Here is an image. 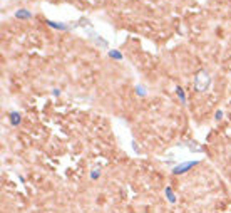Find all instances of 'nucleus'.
Returning <instances> with one entry per match:
<instances>
[{
  "mask_svg": "<svg viewBox=\"0 0 231 213\" xmlns=\"http://www.w3.org/2000/svg\"><path fill=\"white\" fill-rule=\"evenodd\" d=\"M209 86H211V76L208 74L206 69H199V71L194 74V89H196L198 92H204Z\"/></svg>",
  "mask_w": 231,
  "mask_h": 213,
  "instance_id": "obj_1",
  "label": "nucleus"
},
{
  "mask_svg": "<svg viewBox=\"0 0 231 213\" xmlns=\"http://www.w3.org/2000/svg\"><path fill=\"white\" fill-rule=\"evenodd\" d=\"M214 118H216V119H221V118H223V111H216V114H214Z\"/></svg>",
  "mask_w": 231,
  "mask_h": 213,
  "instance_id": "obj_11",
  "label": "nucleus"
},
{
  "mask_svg": "<svg viewBox=\"0 0 231 213\" xmlns=\"http://www.w3.org/2000/svg\"><path fill=\"white\" fill-rule=\"evenodd\" d=\"M9 118H10V124H12V126H17V124L20 123V114H19L17 111H12L9 114Z\"/></svg>",
  "mask_w": 231,
  "mask_h": 213,
  "instance_id": "obj_4",
  "label": "nucleus"
},
{
  "mask_svg": "<svg viewBox=\"0 0 231 213\" xmlns=\"http://www.w3.org/2000/svg\"><path fill=\"white\" fill-rule=\"evenodd\" d=\"M109 57H112V59H117V60L122 59V56L119 54V51H111V52H109Z\"/></svg>",
  "mask_w": 231,
  "mask_h": 213,
  "instance_id": "obj_8",
  "label": "nucleus"
},
{
  "mask_svg": "<svg viewBox=\"0 0 231 213\" xmlns=\"http://www.w3.org/2000/svg\"><path fill=\"white\" fill-rule=\"evenodd\" d=\"M198 161H186V163H181L178 166L172 168V175H184L188 170H191L193 166H196Z\"/></svg>",
  "mask_w": 231,
  "mask_h": 213,
  "instance_id": "obj_2",
  "label": "nucleus"
},
{
  "mask_svg": "<svg viewBox=\"0 0 231 213\" xmlns=\"http://www.w3.org/2000/svg\"><path fill=\"white\" fill-rule=\"evenodd\" d=\"M164 195H166V198H168V201L171 205L176 203V195H174V191H172L171 186H166V188H164Z\"/></svg>",
  "mask_w": 231,
  "mask_h": 213,
  "instance_id": "obj_3",
  "label": "nucleus"
},
{
  "mask_svg": "<svg viewBox=\"0 0 231 213\" xmlns=\"http://www.w3.org/2000/svg\"><path fill=\"white\" fill-rule=\"evenodd\" d=\"M47 24L51 27H54V29H59V30H67L69 27L65 25V24H60V22H52V20H47Z\"/></svg>",
  "mask_w": 231,
  "mask_h": 213,
  "instance_id": "obj_6",
  "label": "nucleus"
},
{
  "mask_svg": "<svg viewBox=\"0 0 231 213\" xmlns=\"http://www.w3.org/2000/svg\"><path fill=\"white\" fill-rule=\"evenodd\" d=\"M176 94H178V98H179L181 101L186 102V96H184V91H183V87H179V86H178V87H176Z\"/></svg>",
  "mask_w": 231,
  "mask_h": 213,
  "instance_id": "obj_7",
  "label": "nucleus"
},
{
  "mask_svg": "<svg viewBox=\"0 0 231 213\" xmlns=\"http://www.w3.org/2000/svg\"><path fill=\"white\" fill-rule=\"evenodd\" d=\"M99 175H101V168H99V170L94 168L92 173H91V179H97V178H99Z\"/></svg>",
  "mask_w": 231,
  "mask_h": 213,
  "instance_id": "obj_9",
  "label": "nucleus"
},
{
  "mask_svg": "<svg viewBox=\"0 0 231 213\" xmlns=\"http://www.w3.org/2000/svg\"><path fill=\"white\" fill-rule=\"evenodd\" d=\"M52 94H54V96H59V94H60V89H54V91H52Z\"/></svg>",
  "mask_w": 231,
  "mask_h": 213,
  "instance_id": "obj_12",
  "label": "nucleus"
},
{
  "mask_svg": "<svg viewBox=\"0 0 231 213\" xmlns=\"http://www.w3.org/2000/svg\"><path fill=\"white\" fill-rule=\"evenodd\" d=\"M136 92H137V96H146V89H144L143 86H137V87H136Z\"/></svg>",
  "mask_w": 231,
  "mask_h": 213,
  "instance_id": "obj_10",
  "label": "nucleus"
},
{
  "mask_svg": "<svg viewBox=\"0 0 231 213\" xmlns=\"http://www.w3.org/2000/svg\"><path fill=\"white\" fill-rule=\"evenodd\" d=\"M15 17L17 19H32V12H29V10H25V9H20V10H17Z\"/></svg>",
  "mask_w": 231,
  "mask_h": 213,
  "instance_id": "obj_5",
  "label": "nucleus"
}]
</instances>
